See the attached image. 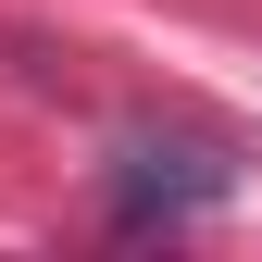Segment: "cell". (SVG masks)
Here are the masks:
<instances>
[{
  "label": "cell",
  "instance_id": "cell-1",
  "mask_svg": "<svg viewBox=\"0 0 262 262\" xmlns=\"http://www.w3.org/2000/svg\"><path fill=\"white\" fill-rule=\"evenodd\" d=\"M237 187L225 150H187V138H125L113 150V225H187Z\"/></svg>",
  "mask_w": 262,
  "mask_h": 262
}]
</instances>
